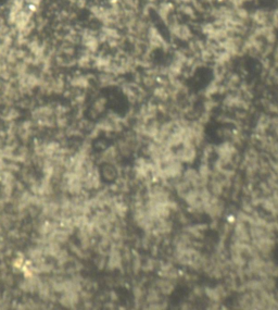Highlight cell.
<instances>
[{
  "label": "cell",
  "instance_id": "2",
  "mask_svg": "<svg viewBox=\"0 0 278 310\" xmlns=\"http://www.w3.org/2000/svg\"><path fill=\"white\" fill-rule=\"evenodd\" d=\"M146 41H147V45L151 51L158 50V49L170 51L171 49V43L166 40L164 35L159 30V27L156 24L150 23L147 34H146Z\"/></svg>",
  "mask_w": 278,
  "mask_h": 310
},
{
  "label": "cell",
  "instance_id": "5",
  "mask_svg": "<svg viewBox=\"0 0 278 310\" xmlns=\"http://www.w3.org/2000/svg\"><path fill=\"white\" fill-rule=\"evenodd\" d=\"M270 10L265 8H256L250 12V23L252 26H264L269 24Z\"/></svg>",
  "mask_w": 278,
  "mask_h": 310
},
{
  "label": "cell",
  "instance_id": "3",
  "mask_svg": "<svg viewBox=\"0 0 278 310\" xmlns=\"http://www.w3.org/2000/svg\"><path fill=\"white\" fill-rule=\"evenodd\" d=\"M81 44L86 50L96 54L98 53L99 47L101 45L100 39L98 36V32H96L92 29H84L81 32L80 35Z\"/></svg>",
  "mask_w": 278,
  "mask_h": 310
},
{
  "label": "cell",
  "instance_id": "7",
  "mask_svg": "<svg viewBox=\"0 0 278 310\" xmlns=\"http://www.w3.org/2000/svg\"><path fill=\"white\" fill-rule=\"evenodd\" d=\"M176 12L180 18H185L189 21L197 20L199 13L194 9L192 4H179L176 5Z\"/></svg>",
  "mask_w": 278,
  "mask_h": 310
},
{
  "label": "cell",
  "instance_id": "10",
  "mask_svg": "<svg viewBox=\"0 0 278 310\" xmlns=\"http://www.w3.org/2000/svg\"><path fill=\"white\" fill-rule=\"evenodd\" d=\"M73 85L74 86H78V87H86L88 86V77L86 76H83V75H80V76H76L74 77L73 80Z\"/></svg>",
  "mask_w": 278,
  "mask_h": 310
},
{
  "label": "cell",
  "instance_id": "6",
  "mask_svg": "<svg viewBox=\"0 0 278 310\" xmlns=\"http://www.w3.org/2000/svg\"><path fill=\"white\" fill-rule=\"evenodd\" d=\"M33 16H34V12L29 8V7L24 8L22 11L19 13V16L17 17L15 25H13V26H15V30L17 32L22 31L24 27L33 20Z\"/></svg>",
  "mask_w": 278,
  "mask_h": 310
},
{
  "label": "cell",
  "instance_id": "17",
  "mask_svg": "<svg viewBox=\"0 0 278 310\" xmlns=\"http://www.w3.org/2000/svg\"><path fill=\"white\" fill-rule=\"evenodd\" d=\"M145 2L151 3V4H158L159 2H162V0H145Z\"/></svg>",
  "mask_w": 278,
  "mask_h": 310
},
{
  "label": "cell",
  "instance_id": "14",
  "mask_svg": "<svg viewBox=\"0 0 278 310\" xmlns=\"http://www.w3.org/2000/svg\"><path fill=\"white\" fill-rule=\"evenodd\" d=\"M272 56H273V59L276 63H278V43H276V45L274 46V49H273V53H272Z\"/></svg>",
  "mask_w": 278,
  "mask_h": 310
},
{
  "label": "cell",
  "instance_id": "12",
  "mask_svg": "<svg viewBox=\"0 0 278 310\" xmlns=\"http://www.w3.org/2000/svg\"><path fill=\"white\" fill-rule=\"evenodd\" d=\"M106 104H107L106 98H99V99L96 100V102L94 104V108H93V110L96 112V115H98L100 114V112L103 111L104 107H106Z\"/></svg>",
  "mask_w": 278,
  "mask_h": 310
},
{
  "label": "cell",
  "instance_id": "11",
  "mask_svg": "<svg viewBox=\"0 0 278 310\" xmlns=\"http://www.w3.org/2000/svg\"><path fill=\"white\" fill-rule=\"evenodd\" d=\"M269 25H272L275 30H278V7L269 13Z\"/></svg>",
  "mask_w": 278,
  "mask_h": 310
},
{
  "label": "cell",
  "instance_id": "15",
  "mask_svg": "<svg viewBox=\"0 0 278 310\" xmlns=\"http://www.w3.org/2000/svg\"><path fill=\"white\" fill-rule=\"evenodd\" d=\"M25 2L29 4V5H33V6H36V7H39L40 4L43 3V0H25Z\"/></svg>",
  "mask_w": 278,
  "mask_h": 310
},
{
  "label": "cell",
  "instance_id": "4",
  "mask_svg": "<svg viewBox=\"0 0 278 310\" xmlns=\"http://www.w3.org/2000/svg\"><path fill=\"white\" fill-rule=\"evenodd\" d=\"M155 12L159 20L162 21L165 24L174 13L176 12V5L174 4V2H171V0H162V2H159L156 5Z\"/></svg>",
  "mask_w": 278,
  "mask_h": 310
},
{
  "label": "cell",
  "instance_id": "9",
  "mask_svg": "<svg viewBox=\"0 0 278 310\" xmlns=\"http://www.w3.org/2000/svg\"><path fill=\"white\" fill-rule=\"evenodd\" d=\"M198 30L201 33L202 36H204V38L210 39L213 34L217 30V24H215L212 20H204L203 22H201L198 26Z\"/></svg>",
  "mask_w": 278,
  "mask_h": 310
},
{
  "label": "cell",
  "instance_id": "1",
  "mask_svg": "<svg viewBox=\"0 0 278 310\" xmlns=\"http://www.w3.org/2000/svg\"><path fill=\"white\" fill-rule=\"evenodd\" d=\"M165 26L173 40H177L180 41V43L187 44L194 36V31L192 26L188 22L182 21V18L177 15V12L174 13L169 19L168 22L165 23Z\"/></svg>",
  "mask_w": 278,
  "mask_h": 310
},
{
  "label": "cell",
  "instance_id": "8",
  "mask_svg": "<svg viewBox=\"0 0 278 310\" xmlns=\"http://www.w3.org/2000/svg\"><path fill=\"white\" fill-rule=\"evenodd\" d=\"M25 0H11L8 11V19H7L9 25H15L19 13L25 8Z\"/></svg>",
  "mask_w": 278,
  "mask_h": 310
},
{
  "label": "cell",
  "instance_id": "16",
  "mask_svg": "<svg viewBox=\"0 0 278 310\" xmlns=\"http://www.w3.org/2000/svg\"><path fill=\"white\" fill-rule=\"evenodd\" d=\"M192 0H174V4L179 5V4H191Z\"/></svg>",
  "mask_w": 278,
  "mask_h": 310
},
{
  "label": "cell",
  "instance_id": "13",
  "mask_svg": "<svg viewBox=\"0 0 278 310\" xmlns=\"http://www.w3.org/2000/svg\"><path fill=\"white\" fill-rule=\"evenodd\" d=\"M72 2H73L74 6L78 7L79 9H84V8H86L88 0H72Z\"/></svg>",
  "mask_w": 278,
  "mask_h": 310
}]
</instances>
